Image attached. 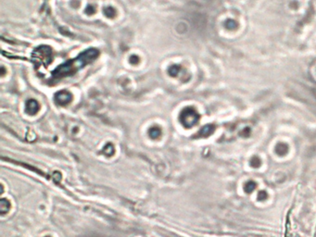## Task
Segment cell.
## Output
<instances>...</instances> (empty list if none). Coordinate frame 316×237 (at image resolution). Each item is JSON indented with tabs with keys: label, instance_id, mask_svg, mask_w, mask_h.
<instances>
[{
	"label": "cell",
	"instance_id": "6da1fadb",
	"mask_svg": "<svg viewBox=\"0 0 316 237\" xmlns=\"http://www.w3.org/2000/svg\"><path fill=\"white\" fill-rule=\"evenodd\" d=\"M97 55H98V51L96 49H94V48H91V49H88V50L83 52L76 58H74L70 61H68L65 64L58 67L53 73L54 77L62 78V77L75 73L79 69L83 68V66L93 61L97 57Z\"/></svg>",
	"mask_w": 316,
	"mask_h": 237
},
{
	"label": "cell",
	"instance_id": "7a4b0ae2",
	"mask_svg": "<svg viewBox=\"0 0 316 237\" xmlns=\"http://www.w3.org/2000/svg\"><path fill=\"white\" fill-rule=\"evenodd\" d=\"M179 119H180L181 123L185 127L190 128L198 122L199 119V115L193 108H186L181 112Z\"/></svg>",
	"mask_w": 316,
	"mask_h": 237
},
{
	"label": "cell",
	"instance_id": "3957f363",
	"mask_svg": "<svg viewBox=\"0 0 316 237\" xmlns=\"http://www.w3.org/2000/svg\"><path fill=\"white\" fill-rule=\"evenodd\" d=\"M71 100H72V95H70V93H69L68 91H65V90H62V91L57 93L56 95H55V101L61 106L68 105Z\"/></svg>",
	"mask_w": 316,
	"mask_h": 237
},
{
	"label": "cell",
	"instance_id": "277c9868",
	"mask_svg": "<svg viewBox=\"0 0 316 237\" xmlns=\"http://www.w3.org/2000/svg\"><path fill=\"white\" fill-rule=\"evenodd\" d=\"M25 109H26L27 113H29L31 115H34L39 110V105L35 100L31 99L26 103V108Z\"/></svg>",
	"mask_w": 316,
	"mask_h": 237
},
{
	"label": "cell",
	"instance_id": "5b68a950",
	"mask_svg": "<svg viewBox=\"0 0 316 237\" xmlns=\"http://www.w3.org/2000/svg\"><path fill=\"white\" fill-rule=\"evenodd\" d=\"M148 133H149V136L152 139H159L160 137V135H161V131H160V129L159 127L155 126V127L150 128Z\"/></svg>",
	"mask_w": 316,
	"mask_h": 237
},
{
	"label": "cell",
	"instance_id": "8992f818",
	"mask_svg": "<svg viewBox=\"0 0 316 237\" xmlns=\"http://www.w3.org/2000/svg\"><path fill=\"white\" fill-rule=\"evenodd\" d=\"M214 128L211 125H206L205 127H203L201 129V131L199 132V135L202 136V137H206L208 135H210L212 132H213Z\"/></svg>",
	"mask_w": 316,
	"mask_h": 237
},
{
	"label": "cell",
	"instance_id": "52a82bcc",
	"mask_svg": "<svg viewBox=\"0 0 316 237\" xmlns=\"http://www.w3.org/2000/svg\"><path fill=\"white\" fill-rule=\"evenodd\" d=\"M10 208V204L7 200L6 199H2L0 201V211H1V214H5L8 211Z\"/></svg>",
	"mask_w": 316,
	"mask_h": 237
},
{
	"label": "cell",
	"instance_id": "ba28073f",
	"mask_svg": "<svg viewBox=\"0 0 316 237\" xmlns=\"http://www.w3.org/2000/svg\"><path fill=\"white\" fill-rule=\"evenodd\" d=\"M180 70V66H177V65H173L172 66L170 69H169V73L172 75V76H176L178 74Z\"/></svg>",
	"mask_w": 316,
	"mask_h": 237
},
{
	"label": "cell",
	"instance_id": "9c48e42d",
	"mask_svg": "<svg viewBox=\"0 0 316 237\" xmlns=\"http://www.w3.org/2000/svg\"><path fill=\"white\" fill-rule=\"evenodd\" d=\"M103 152H104L106 155H108V156H111V155L114 153V148H113L112 145H110V144L107 145V146H105V148L103 149Z\"/></svg>",
	"mask_w": 316,
	"mask_h": 237
},
{
	"label": "cell",
	"instance_id": "30bf717a",
	"mask_svg": "<svg viewBox=\"0 0 316 237\" xmlns=\"http://www.w3.org/2000/svg\"><path fill=\"white\" fill-rule=\"evenodd\" d=\"M105 14H106V16H108V17H113L115 14H116V11H115V9L114 8H112V7H107L106 9H105Z\"/></svg>",
	"mask_w": 316,
	"mask_h": 237
},
{
	"label": "cell",
	"instance_id": "8fae6325",
	"mask_svg": "<svg viewBox=\"0 0 316 237\" xmlns=\"http://www.w3.org/2000/svg\"><path fill=\"white\" fill-rule=\"evenodd\" d=\"M135 61H136V62H139V58H138L136 56H132V57H131V62L134 63V64H135Z\"/></svg>",
	"mask_w": 316,
	"mask_h": 237
}]
</instances>
